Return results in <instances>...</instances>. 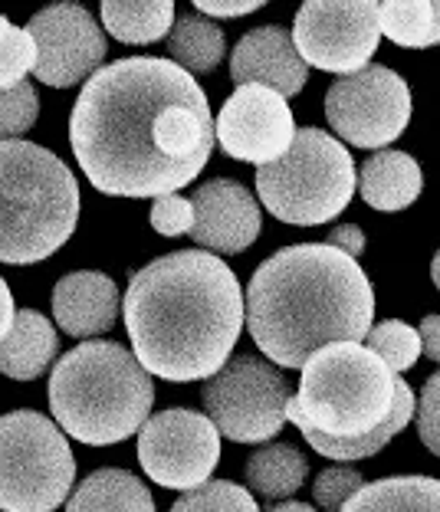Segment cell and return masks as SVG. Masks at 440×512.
Instances as JSON below:
<instances>
[{
  "instance_id": "1",
  "label": "cell",
  "mask_w": 440,
  "mask_h": 512,
  "mask_svg": "<svg viewBox=\"0 0 440 512\" xmlns=\"http://www.w3.org/2000/svg\"><path fill=\"white\" fill-rule=\"evenodd\" d=\"M69 145L109 197H165L191 184L214 151L204 89L165 56L96 69L69 115Z\"/></svg>"
},
{
  "instance_id": "2",
  "label": "cell",
  "mask_w": 440,
  "mask_h": 512,
  "mask_svg": "<svg viewBox=\"0 0 440 512\" xmlns=\"http://www.w3.org/2000/svg\"><path fill=\"white\" fill-rule=\"evenodd\" d=\"M132 355L165 381L211 378L243 329V293L214 253L178 250L142 266L125 293Z\"/></svg>"
},
{
  "instance_id": "3",
  "label": "cell",
  "mask_w": 440,
  "mask_h": 512,
  "mask_svg": "<svg viewBox=\"0 0 440 512\" xmlns=\"http://www.w3.org/2000/svg\"><path fill=\"white\" fill-rule=\"evenodd\" d=\"M243 319L273 365L303 368L332 342L362 345L375 319V296L358 260L329 243H299L257 266Z\"/></svg>"
},
{
  "instance_id": "4",
  "label": "cell",
  "mask_w": 440,
  "mask_h": 512,
  "mask_svg": "<svg viewBox=\"0 0 440 512\" xmlns=\"http://www.w3.org/2000/svg\"><path fill=\"white\" fill-rule=\"evenodd\" d=\"M155 404L152 375L119 342L76 345L50 375L56 424L79 444L109 447L142 430Z\"/></svg>"
},
{
  "instance_id": "5",
  "label": "cell",
  "mask_w": 440,
  "mask_h": 512,
  "mask_svg": "<svg viewBox=\"0 0 440 512\" xmlns=\"http://www.w3.org/2000/svg\"><path fill=\"white\" fill-rule=\"evenodd\" d=\"M83 211L76 174L33 142H0V263H40L73 237Z\"/></svg>"
},
{
  "instance_id": "6",
  "label": "cell",
  "mask_w": 440,
  "mask_h": 512,
  "mask_svg": "<svg viewBox=\"0 0 440 512\" xmlns=\"http://www.w3.org/2000/svg\"><path fill=\"white\" fill-rule=\"evenodd\" d=\"M398 375L358 342H332L309 355L299 394L286 404V421L306 424L335 440L368 437L395 404Z\"/></svg>"
},
{
  "instance_id": "7",
  "label": "cell",
  "mask_w": 440,
  "mask_h": 512,
  "mask_svg": "<svg viewBox=\"0 0 440 512\" xmlns=\"http://www.w3.org/2000/svg\"><path fill=\"white\" fill-rule=\"evenodd\" d=\"M355 188L358 178L349 148L322 128H299L280 161L257 168L260 201L283 224H326L349 207Z\"/></svg>"
},
{
  "instance_id": "8",
  "label": "cell",
  "mask_w": 440,
  "mask_h": 512,
  "mask_svg": "<svg viewBox=\"0 0 440 512\" xmlns=\"http://www.w3.org/2000/svg\"><path fill=\"white\" fill-rule=\"evenodd\" d=\"M76 480L69 440L50 417L10 411L0 417V512H53Z\"/></svg>"
},
{
  "instance_id": "9",
  "label": "cell",
  "mask_w": 440,
  "mask_h": 512,
  "mask_svg": "<svg viewBox=\"0 0 440 512\" xmlns=\"http://www.w3.org/2000/svg\"><path fill=\"white\" fill-rule=\"evenodd\" d=\"M201 398L217 434L234 444H266L286 427L293 388L273 365L253 355H237L207 378Z\"/></svg>"
},
{
  "instance_id": "10",
  "label": "cell",
  "mask_w": 440,
  "mask_h": 512,
  "mask_svg": "<svg viewBox=\"0 0 440 512\" xmlns=\"http://www.w3.org/2000/svg\"><path fill=\"white\" fill-rule=\"evenodd\" d=\"M326 119L355 148H385L411 122V89L395 69L368 63L335 79L326 92Z\"/></svg>"
},
{
  "instance_id": "11",
  "label": "cell",
  "mask_w": 440,
  "mask_h": 512,
  "mask_svg": "<svg viewBox=\"0 0 440 512\" xmlns=\"http://www.w3.org/2000/svg\"><path fill=\"white\" fill-rule=\"evenodd\" d=\"M220 460V434L211 417L171 407L148 417L138 434V463L165 490L191 493L211 480Z\"/></svg>"
},
{
  "instance_id": "12",
  "label": "cell",
  "mask_w": 440,
  "mask_h": 512,
  "mask_svg": "<svg viewBox=\"0 0 440 512\" xmlns=\"http://www.w3.org/2000/svg\"><path fill=\"white\" fill-rule=\"evenodd\" d=\"M293 46L299 60L322 73L352 76L365 69L378 50V4H342V0H309L293 23Z\"/></svg>"
},
{
  "instance_id": "13",
  "label": "cell",
  "mask_w": 440,
  "mask_h": 512,
  "mask_svg": "<svg viewBox=\"0 0 440 512\" xmlns=\"http://www.w3.org/2000/svg\"><path fill=\"white\" fill-rule=\"evenodd\" d=\"M37 43L33 76L46 86L69 89L83 83L106 60V33L79 4H53L27 23Z\"/></svg>"
},
{
  "instance_id": "14",
  "label": "cell",
  "mask_w": 440,
  "mask_h": 512,
  "mask_svg": "<svg viewBox=\"0 0 440 512\" xmlns=\"http://www.w3.org/2000/svg\"><path fill=\"white\" fill-rule=\"evenodd\" d=\"M296 138V122L286 99L263 86H237L214 122V142L230 158L247 165H273Z\"/></svg>"
},
{
  "instance_id": "15",
  "label": "cell",
  "mask_w": 440,
  "mask_h": 512,
  "mask_svg": "<svg viewBox=\"0 0 440 512\" xmlns=\"http://www.w3.org/2000/svg\"><path fill=\"white\" fill-rule=\"evenodd\" d=\"M191 201L194 224H191V240L198 247L234 256L253 247V240L260 237V204L253 201V194L234 178H214L201 184Z\"/></svg>"
},
{
  "instance_id": "16",
  "label": "cell",
  "mask_w": 440,
  "mask_h": 512,
  "mask_svg": "<svg viewBox=\"0 0 440 512\" xmlns=\"http://www.w3.org/2000/svg\"><path fill=\"white\" fill-rule=\"evenodd\" d=\"M230 76H234L237 86H263V89H273L276 96L289 99L306 86L309 66L299 60L289 30L270 23V27L250 30L247 37L234 46Z\"/></svg>"
},
{
  "instance_id": "17",
  "label": "cell",
  "mask_w": 440,
  "mask_h": 512,
  "mask_svg": "<svg viewBox=\"0 0 440 512\" xmlns=\"http://www.w3.org/2000/svg\"><path fill=\"white\" fill-rule=\"evenodd\" d=\"M53 319L73 339L109 332L119 319V289L106 273H69L53 289Z\"/></svg>"
},
{
  "instance_id": "18",
  "label": "cell",
  "mask_w": 440,
  "mask_h": 512,
  "mask_svg": "<svg viewBox=\"0 0 440 512\" xmlns=\"http://www.w3.org/2000/svg\"><path fill=\"white\" fill-rule=\"evenodd\" d=\"M355 178V191H362L365 204L385 214L411 207L424 188V174L408 151H378L365 161L362 171H355Z\"/></svg>"
},
{
  "instance_id": "19",
  "label": "cell",
  "mask_w": 440,
  "mask_h": 512,
  "mask_svg": "<svg viewBox=\"0 0 440 512\" xmlns=\"http://www.w3.org/2000/svg\"><path fill=\"white\" fill-rule=\"evenodd\" d=\"M60 352L53 322L37 309H20L10 332L0 339V371L14 381H33L53 365Z\"/></svg>"
},
{
  "instance_id": "20",
  "label": "cell",
  "mask_w": 440,
  "mask_h": 512,
  "mask_svg": "<svg viewBox=\"0 0 440 512\" xmlns=\"http://www.w3.org/2000/svg\"><path fill=\"white\" fill-rule=\"evenodd\" d=\"M66 512H155V499L135 473L106 467L76 486Z\"/></svg>"
},
{
  "instance_id": "21",
  "label": "cell",
  "mask_w": 440,
  "mask_h": 512,
  "mask_svg": "<svg viewBox=\"0 0 440 512\" xmlns=\"http://www.w3.org/2000/svg\"><path fill=\"white\" fill-rule=\"evenodd\" d=\"M414 404H418V398H414L411 384L398 378L395 384V404H391V414L385 417V424H378V430H372L368 437H355V440H335V437H326L319 434V430H312L306 424H299V430H303V437L309 440V447L322 453V457L329 460H365V457H375V453L388 444L391 437L401 434L404 427L411 424L414 417Z\"/></svg>"
},
{
  "instance_id": "22",
  "label": "cell",
  "mask_w": 440,
  "mask_h": 512,
  "mask_svg": "<svg viewBox=\"0 0 440 512\" xmlns=\"http://www.w3.org/2000/svg\"><path fill=\"white\" fill-rule=\"evenodd\" d=\"M345 512H440V480L434 476H388L365 483Z\"/></svg>"
},
{
  "instance_id": "23",
  "label": "cell",
  "mask_w": 440,
  "mask_h": 512,
  "mask_svg": "<svg viewBox=\"0 0 440 512\" xmlns=\"http://www.w3.org/2000/svg\"><path fill=\"white\" fill-rule=\"evenodd\" d=\"M247 486L263 499H289L309 476V460L293 444H263L247 460Z\"/></svg>"
},
{
  "instance_id": "24",
  "label": "cell",
  "mask_w": 440,
  "mask_h": 512,
  "mask_svg": "<svg viewBox=\"0 0 440 512\" xmlns=\"http://www.w3.org/2000/svg\"><path fill=\"white\" fill-rule=\"evenodd\" d=\"M224 50H227L224 30L214 20H207L201 14L175 17V27L168 33V53L171 63L181 66L188 76H201L217 69V63L224 60Z\"/></svg>"
},
{
  "instance_id": "25",
  "label": "cell",
  "mask_w": 440,
  "mask_h": 512,
  "mask_svg": "<svg viewBox=\"0 0 440 512\" xmlns=\"http://www.w3.org/2000/svg\"><path fill=\"white\" fill-rule=\"evenodd\" d=\"M102 23L119 43H155L175 27V4L171 0H145V4L106 0Z\"/></svg>"
},
{
  "instance_id": "26",
  "label": "cell",
  "mask_w": 440,
  "mask_h": 512,
  "mask_svg": "<svg viewBox=\"0 0 440 512\" xmlns=\"http://www.w3.org/2000/svg\"><path fill=\"white\" fill-rule=\"evenodd\" d=\"M378 27L388 40L408 50H424V46L440 43V4H378Z\"/></svg>"
},
{
  "instance_id": "27",
  "label": "cell",
  "mask_w": 440,
  "mask_h": 512,
  "mask_svg": "<svg viewBox=\"0 0 440 512\" xmlns=\"http://www.w3.org/2000/svg\"><path fill=\"white\" fill-rule=\"evenodd\" d=\"M365 348L385 362L391 375L401 378V371L414 368V362L421 358V335H418V329H411V325L388 319V322H378L368 329Z\"/></svg>"
},
{
  "instance_id": "28",
  "label": "cell",
  "mask_w": 440,
  "mask_h": 512,
  "mask_svg": "<svg viewBox=\"0 0 440 512\" xmlns=\"http://www.w3.org/2000/svg\"><path fill=\"white\" fill-rule=\"evenodd\" d=\"M37 66V43L27 30L0 17V89H17Z\"/></svg>"
},
{
  "instance_id": "29",
  "label": "cell",
  "mask_w": 440,
  "mask_h": 512,
  "mask_svg": "<svg viewBox=\"0 0 440 512\" xmlns=\"http://www.w3.org/2000/svg\"><path fill=\"white\" fill-rule=\"evenodd\" d=\"M171 512H260L257 499H253L243 486L230 480H207L198 490L184 493Z\"/></svg>"
},
{
  "instance_id": "30",
  "label": "cell",
  "mask_w": 440,
  "mask_h": 512,
  "mask_svg": "<svg viewBox=\"0 0 440 512\" xmlns=\"http://www.w3.org/2000/svg\"><path fill=\"white\" fill-rule=\"evenodd\" d=\"M40 115L37 89L20 83L17 89H0V142H14V135L30 132Z\"/></svg>"
},
{
  "instance_id": "31",
  "label": "cell",
  "mask_w": 440,
  "mask_h": 512,
  "mask_svg": "<svg viewBox=\"0 0 440 512\" xmlns=\"http://www.w3.org/2000/svg\"><path fill=\"white\" fill-rule=\"evenodd\" d=\"M365 486V476L352 470V467H332V470H322L316 476V486H312V496L316 503L326 509V512H342L349 506V499Z\"/></svg>"
},
{
  "instance_id": "32",
  "label": "cell",
  "mask_w": 440,
  "mask_h": 512,
  "mask_svg": "<svg viewBox=\"0 0 440 512\" xmlns=\"http://www.w3.org/2000/svg\"><path fill=\"white\" fill-rule=\"evenodd\" d=\"M414 421H418V434H421V444L440 457V371H434L427 378L424 391L418 404H414Z\"/></svg>"
},
{
  "instance_id": "33",
  "label": "cell",
  "mask_w": 440,
  "mask_h": 512,
  "mask_svg": "<svg viewBox=\"0 0 440 512\" xmlns=\"http://www.w3.org/2000/svg\"><path fill=\"white\" fill-rule=\"evenodd\" d=\"M191 224H194V211H191L188 197H181V194L155 197V204H152V227L158 230L161 237L188 234Z\"/></svg>"
},
{
  "instance_id": "34",
  "label": "cell",
  "mask_w": 440,
  "mask_h": 512,
  "mask_svg": "<svg viewBox=\"0 0 440 512\" xmlns=\"http://www.w3.org/2000/svg\"><path fill=\"white\" fill-rule=\"evenodd\" d=\"M204 17H243L263 7V0H194Z\"/></svg>"
},
{
  "instance_id": "35",
  "label": "cell",
  "mask_w": 440,
  "mask_h": 512,
  "mask_svg": "<svg viewBox=\"0 0 440 512\" xmlns=\"http://www.w3.org/2000/svg\"><path fill=\"white\" fill-rule=\"evenodd\" d=\"M326 243H329V247H335V250H342L345 256H352V260H358L362 250H365V234L355 224H342V227H335L332 234L326 237Z\"/></svg>"
},
{
  "instance_id": "36",
  "label": "cell",
  "mask_w": 440,
  "mask_h": 512,
  "mask_svg": "<svg viewBox=\"0 0 440 512\" xmlns=\"http://www.w3.org/2000/svg\"><path fill=\"white\" fill-rule=\"evenodd\" d=\"M418 335H421V355H427L431 362H440V316H424Z\"/></svg>"
},
{
  "instance_id": "37",
  "label": "cell",
  "mask_w": 440,
  "mask_h": 512,
  "mask_svg": "<svg viewBox=\"0 0 440 512\" xmlns=\"http://www.w3.org/2000/svg\"><path fill=\"white\" fill-rule=\"evenodd\" d=\"M14 316H17V309H14V293H10V286L0 279V339L10 332V325H14Z\"/></svg>"
},
{
  "instance_id": "38",
  "label": "cell",
  "mask_w": 440,
  "mask_h": 512,
  "mask_svg": "<svg viewBox=\"0 0 440 512\" xmlns=\"http://www.w3.org/2000/svg\"><path fill=\"white\" fill-rule=\"evenodd\" d=\"M270 512H316V506L309 503H293V499H286L280 506H270Z\"/></svg>"
},
{
  "instance_id": "39",
  "label": "cell",
  "mask_w": 440,
  "mask_h": 512,
  "mask_svg": "<svg viewBox=\"0 0 440 512\" xmlns=\"http://www.w3.org/2000/svg\"><path fill=\"white\" fill-rule=\"evenodd\" d=\"M431 276H434V286L440 289V250H437V256H434V266H431Z\"/></svg>"
},
{
  "instance_id": "40",
  "label": "cell",
  "mask_w": 440,
  "mask_h": 512,
  "mask_svg": "<svg viewBox=\"0 0 440 512\" xmlns=\"http://www.w3.org/2000/svg\"><path fill=\"white\" fill-rule=\"evenodd\" d=\"M342 512H345V509H342Z\"/></svg>"
}]
</instances>
